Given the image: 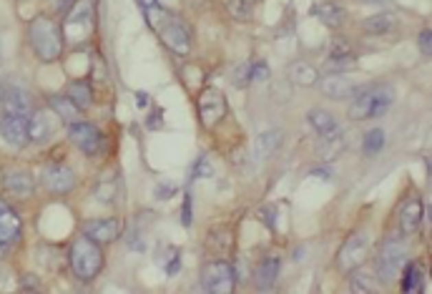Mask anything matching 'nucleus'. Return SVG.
Wrapping results in <instances>:
<instances>
[{
	"mask_svg": "<svg viewBox=\"0 0 432 294\" xmlns=\"http://www.w3.org/2000/svg\"><path fill=\"white\" fill-rule=\"evenodd\" d=\"M43 184H45V189H48L51 194H58V196H63V194H68L76 186V177H73V171L68 169V166H60V163H56V166H48V169L43 171Z\"/></svg>",
	"mask_w": 432,
	"mask_h": 294,
	"instance_id": "nucleus-14",
	"label": "nucleus"
},
{
	"mask_svg": "<svg viewBox=\"0 0 432 294\" xmlns=\"http://www.w3.org/2000/svg\"><path fill=\"white\" fill-rule=\"evenodd\" d=\"M345 146H347V133L334 128V131L324 133L322 136L317 154H319V159H324V161H332V159H337V156L345 151Z\"/></svg>",
	"mask_w": 432,
	"mask_h": 294,
	"instance_id": "nucleus-18",
	"label": "nucleus"
},
{
	"mask_svg": "<svg viewBox=\"0 0 432 294\" xmlns=\"http://www.w3.org/2000/svg\"><path fill=\"white\" fill-rule=\"evenodd\" d=\"M21 287H23V289H41V284H36V280H33V274H28V277L23 280Z\"/></svg>",
	"mask_w": 432,
	"mask_h": 294,
	"instance_id": "nucleus-38",
	"label": "nucleus"
},
{
	"mask_svg": "<svg viewBox=\"0 0 432 294\" xmlns=\"http://www.w3.org/2000/svg\"><path fill=\"white\" fill-rule=\"evenodd\" d=\"M18 236H21V216L5 201H0V242L10 247Z\"/></svg>",
	"mask_w": 432,
	"mask_h": 294,
	"instance_id": "nucleus-17",
	"label": "nucleus"
},
{
	"mask_svg": "<svg viewBox=\"0 0 432 294\" xmlns=\"http://www.w3.org/2000/svg\"><path fill=\"white\" fill-rule=\"evenodd\" d=\"M146 103H148V96L144 93V91H139V93H136V106H139V109H144Z\"/></svg>",
	"mask_w": 432,
	"mask_h": 294,
	"instance_id": "nucleus-41",
	"label": "nucleus"
},
{
	"mask_svg": "<svg viewBox=\"0 0 432 294\" xmlns=\"http://www.w3.org/2000/svg\"><path fill=\"white\" fill-rule=\"evenodd\" d=\"M141 8H151V5H156V0H136Z\"/></svg>",
	"mask_w": 432,
	"mask_h": 294,
	"instance_id": "nucleus-42",
	"label": "nucleus"
},
{
	"mask_svg": "<svg viewBox=\"0 0 432 294\" xmlns=\"http://www.w3.org/2000/svg\"><path fill=\"white\" fill-rule=\"evenodd\" d=\"M367 247H370V236L365 231H359V234H352L350 239L345 242V247L339 249V257H337V267L342 272H354L367 257Z\"/></svg>",
	"mask_w": 432,
	"mask_h": 294,
	"instance_id": "nucleus-8",
	"label": "nucleus"
},
{
	"mask_svg": "<svg viewBox=\"0 0 432 294\" xmlns=\"http://www.w3.org/2000/svg\"><path fill=\"white\" fill-rule=\"evenodd\" d=\"M418 43H420V51H422V56H430V51H432V38H430V30H422L420 33V38H418Z\"/></svg>",
	"mask_w": 432,
	"mask_h": 294,
	"instance_id": "nucleus-35",
	"label": "nucleus"
},
{
	"mask_svg": "<svg viewBox=\"0 0 432 294\" xmlns=\"http://www.w3.org/2000/svg\"><path fill=\"white\" fill-rule=\"evenodd\" d=\"M171 194H174V186L169 184H163L156 189V199H171Z\"/></svg>",
	"mask_w": 432,
	"mask_h": 294,
	"instance_id": "nucleus-37",
	"label": "nucleus"
},
{
	"mask_svg": "<svg viewBox=\"0 0 432 294\" xmlns=\"http://www.w3.org/2000/svg\"><path fill=\"white\" fill-rule=\"evenodd\" d=\"M319 89L332 101H347V98H354L359 93V86L345 74H330L327 78H322Z\"/></svg>",
	"mask_w": 432,
	"mask_h": 294,
	"instance_id": "nucleus-10",
	"label": "nucleus"
},
{
	"mask_svg": "<svg viewBox=\"0 0 432 294\" xmlns=\"http://www.w3.org/2000/svg\"><path fill=\"white\" fill-rule=\"evenodd\" d=\"M286 76H289V81L297 83V86H315V83H319V71H317L312 63H307V60H294L292 66L286 68Z\"/></svg>",
	"mask_w": 432,
	"mask_h": 294,
	"instance_id": "nucleus-19",
	"label": "nucleus"
},
{
	"mask_svg": "<svg viewBox=\"0 0 432 294\" xmlns=\"http://www.w3.org/2000/svg\"><path fill=\"white\" fill-rule=\"evenodd\" d=\"M146 23L159 33L166 48L174 51L176 56H189L191 51V36L186 25H183L174 13H169L166 8H159V3L146 8Z\"/></svg>",
	"mask_w": 432,
	"mask_h": 294,
	"instance_id": "nucleus-1",
	"label": "nucleus"
},
{
	"mask_svg": "<svg viewBox=\"0 0 432 294\" xmlns=\"http://www.w3.org/2000/svg\"><path fill=\"white\" fill-rule=\"evenodd\" d=\"M0 133L3 139L15 148H23L30 141L28 136V116H13V113H5L0 118Z\"/></svg>",
	"mask_w": 432,
	"mask_h": 294,
	"instance_id": "nucleus-11",
	"label": "nucleus"
},
{
	"mask_svg": "<svg viewBox=\"0 0 432 294\" xmlns=\"http://www.w3.org/2000/svg\"><path fill=\"white\" fill-rule=\"evenodd\" d=\"M422 219H425V201L422 199H407L402 209H400L397 224H400V231L405 236H410L422 227Z\"/></svg>",
	"mask_w": 432,
	"mask_h": 294,
	"instance_id": "nucleus-12",
	"label": "nucleus"
},
{
	"mask_svg": "<svg viewBox=\"0 0 432 294\" xmlns=\"http://www.w3.org/2000/svg\"><path fill=\"white\" fill-rule=\"evenodd\" d=\"M73 3H76V0H58V3H56V8H58L60 13H68V10L73 8Z\"/></svg>",
	"mask_w": 432,
	"mask_h": 294,
	"instance_id": "nucleus-39",
	"label": "nucleus"
},
{
	"mask_svg": "<svg viewBox=\"0 0 432 294\" xmlns=\"http://www.w3.org/2000/svg\"><path fill=\"white\" fill-rule=\"evenodd\" d=\"M68 264H71V272L81 282L95 280L103 269L101 244H95L93 239H88L86 234L73 239L71 249H68Z\"/></svg>",
	"mask_w": 432,
	"mask_h": 294,
	"instance_id": "nucleus-3",
	"label": "nucleus"
},
{
	"mask_svg": "<svg viewBox=\"0 0 432 294\" xmlns=\"http://www.w3.org/2000/svg\"><path fill=\"white\" fill-rule=\"evenodd\" d=\"M68 136H71V144L76 148H81L86 156H95L101 151L103 144L101 131L93 124H88V121H73L71 128H68Z\"/></svg>",
	"mask_w": 432,
	"mask_h": 294,
	"instance_id": "nucleus-9",
	"label": "nucleus"
},
{
	"mask_svg": "<svg viewBox=\"0 0 432 294\" xmlns=\"http://www.w3.org/2000/svg\"><path fill=\"white\" fill-rule=\"evenodd\" d=\"M201 282H204V289L212 294H231L236 284V274L234 267L229 264L227 259H216V262H209L201 272Z\"/></svg>",
	"mask_w": 432,
	"mask_h": 294,
	"instance_id": "nucleus-6",
	"label": "nucleus"
},
{
	"mask_svg": "<svg viewBox=\"0 0 432 294\" xmlns=\"http://www.w3.org/2000/svg\"><path fill=\"white\" fill-rule=\"evenodd\" d=\"M309 126L315 128L319 136H324V133H330L337 128V121H334V116H332L330 111H322V109H312L309 111Z\"/></svg>",
	"mask_w": 432,
	"mask_h": 294,
	"instance_id": "nucleus-25",
	"label": "nucleus"
},
{
	"mask_svg": "<svg viewBox=\"0 0 432 294\" xmlns=\"http://www.w3.org/2000/svg\"><path fill=\"white\" fill-rule=\"evenodd\" d=\"M249 71H251V63H242V66H236L234 71V86H249L251 78H249Z\"/></svg>",
	"mask_w": 432,
	"mask_h": 294,
	"instance_id": "nucleus-33",
	"label": "nucleus"
},
{
	"mask_svg": "<svg viewBox=\"0 0 432 294\" xmlns=\"http://www.w3.org/2000/svg\"><path fill=\"white\" fill-rule=\"evenodd\" d=\"M312 177H317V179H330L332 177V171L330 169H315V171H309Z\"/></svg>",
	"mask_w": 432,
	"mask_h": 294,
	"instance_id": "nucleus-40",
	"label": "nucleus"
},
{
	"mask_svg": "<svg viewBox=\"0 0 432 294\" xmlns=\"http://www.w3.org/2000/svg\"><path fill=\"white\" fill-rule=\"evenodd\" d=\"M28 41L33 53L38 56V60L43 63H53V60L60 58L63 53V36H60V28L51 18H33L28 25Z\"/></svg>",
	"mask_w": 432,
	"mask_h": 294,
	"instance_id": "nucleus-2",
	"label": "nucleus"
},
{
	"mask_svg": "<svg viewBox=\"0 0 432 294\" xmlns=\"http://www.w3.org/2000/svg\"><path fill=\"white\" fill-rule=\"evenodd\" d=\"M312 13L317 15V21L322 23V25H327V28H332V30L342 28L347 21V8L342 5V3H337V0H324V3H319Z\"/></svg>",
	"mask_w": 432,
	"mask_h": 294,
	"instance_id": "nucleus-16",
	"label": "nucleus"
},
{
	"mask_svg": "<svg viewBox=\"0 0 432 294\" xmlns=\"http://www.w3.org/2000/svg\"><path fill=\"white\" fill-rule=\"evenodd\" d=\"M3 189H5L8 194H13V196H30L33 194V189H36V184H33V177H30L28 171H21V169H8L5 174H3Z\"/></svg>",
	"mask_w": 432,
	"mask_h": 294,
	"instance_id": "nucleus-15",
	"label": "nucleus"
},
{
	"mask_svg": "<svg viewBox=\"0 0 432 294\" xmlns=\"http://www.w3.org/2000/svg\"><path fill=\"white\" fill-rule=\"evenodd\" d=\"M279 146H282V131H277V128L264 131L257 139V156L259 159H269Z\"/></svg>",
	"mask_w": 432,
	"mask_h": 294,
	"instance_id": "nucleus-26",
	"label": "nucleus"
},
{
	"mask_svg": "<svg viewBox=\"0 0 432 294\" xmlns=\"http://www.w3.org/2000/svg\"><path fill=\"white\" fill-rule=\"evenodd\" d=\"M83 234L93 239L95 244H111L116 242L121 234V221L118 219H91L83 224Z\"/></svg>",
	"mask_w": 432,
	"mask_h": 294,
	"instance_id": "nucleus-13",
	"label": "nucleus"
},
{
	"mask_svg": "<svg viewBox=\"0 0 432 294\" xmlns=\"http://www.w3.org/2000/svg\"><path fill=\"white\" fill-rule=\"evenodd\" d=\"M352 292L367 294V292H374V287L365 280V274H354V277H352Z\"/></svg>",
	"mask_w": 432,
	"mask_h": 294,
	"instance_id": "nucleus-34",
	"label": "nucleus"
},
{
	"mask_svg": "<svg viewBox=\"0 0 432 294\" xmlns=\"http://www.w3.org/2000/svg\"><path fill=\"white\" fill-rule=\"evenodd\" d=\"M48 103H51V109L58 113L66 124H73V121H78V113H81V109L76 106L73 101L68 96H48Z\"/></svg>",
	"mask_w": 432,
	"mask_h": 294,
	"instance_id": "nucleus-24",
	"label": "nucleus"
},
{
	"mask_svg": "<svg viewBox=\"0 0 432 294\" xmlns=\"http://www.w3.org/2000/svg\"><path fill=\"white\" fill-rule=\"evenodd\" d=\"M395 101V89L392 86H372L357 93V98L352 101L350 113L347 116L352 121H367V118H380L385 111Z\"/></svg>",
	"mask_w": 432,
	"mask_h": 294,
	"instance_id": "nucleus-4",
	"label": "nucleus"
},
{
	"mask_svg": "<svg viewBox=\"0 0 432 294\" xmlns=\"http://www.w3.org/2000/svg\"><path fill=\"white\" fill-rule=\"evenodd\" d=\"M3 101H5V89L0 86V109H3Z\"/></svg>",
	"mask_w": 432,
	"mask_h": 294,
	"instance_id": "nucleus-44",
	"label": "nucleus"
},
{
	"mask_svg": "<svg viewBox=\"0 0 432 294\" xmlns=\"http://www.w3.org/2000/svg\"><path fill=\"white\" fill-rule=\"evenodd\" d=\"M5 251H8V244H3V242H0V259L5 257Z\"/></svg>",
	"mask_w": 432,
	"mask_h": 294,
	"instance_id": "nucleus-43",
	"label": "nucleus"
},
{
	"mask_svg": "<svg viewBox=\"0 0 432 294\" xmlns=\"http://www.w3.org/2000/svg\"><path fill=\"white\" fill-rule=\"evenodd\" d=\"M196 106H198V118H201V124L206 128L219 126L224 121V116H227V98H224V93L219 89H212V86L198 93Z\"/></svg>",
	"mask_w": 432,
	"mask_h": 294,
	"instance_id": "nucleus-7",
	"label": "nucleus"
},
{
	"mask_svg": "<svg viewBox=\"0 0 432 294\" xmlns=\"http://www.w3.org/2000/svg\"><path fill=\"white\" fill-rule=\"evenodd\" d=\"M194 174H204V177H212V163H209V159H206V156H201V159H198L196 161V166H194Z\"/></svg>",
	"mask_w": 432,
	"mask_h": 294,
	"instance_id": "nucleus-36",
	"label": "nucleus"
},
{
	"mask_svg": "<svg viewBox=\"0 0 432 294\" xmlns=\"http://www.w3.org/2000/svg\"><path fill=\"white\" fill-rule=\"evenodd\" d=\"M3 111H5V113H13V116H30L33 103H30V96L25 93V91L8 89L5 101H3Z\"/></svg>",
	"mask_w": 432,
	"mask_h": 294,
	"instance_id": "nucleus-20",
	"label": "nucleus"
},
{
	"mask_svg": "<svg viewBox=\"0 0 432 294\" xmlns=\"http://www.w3.org/2000/svg\"><path fill=\"white\" fill-rule=\"evenodd\" d=\"M420 282H422V269L418 264H410L405 269V277H402V289L405 292H415L420 287Z\"/></svg>",
	"mask_w": 432,
	"mask_h": 294,
	"instance_id": "nucleus-31",
	"label": "nucleus"
},
{
	"mask_svg": "<svg viewBox=\"0 0 432 294\" xmlns=\"http://www.w3.org/2000/svg\"><path fill=\"white\" fill-rule=\"evenodd\" d=\"M249 78H251V83H266V81H269V66H266L264 60L251 63Z\"/></svg>",
	"mask_w": 432,
	"mask_h": 294,
	"instance_id": "nucleus-32",
	"label": "nucleus"
},
{
	"mask_svg": "<svg viewBox=\"0 0 432 294\" xmlns=\"http://www.w3.org/2000/svg\"><path fill=\"white\" fill-rule=\"evenodd\" d=\"M28 136L30 141H45L51 136V118L45 113H33L28 116Z\"/></svg>",
	"mask_w": 432,
	"mask_h": 294,
	"instance_id": "nucleus-28",
	"label": "nucleus"
},
{
	"mask_svg": "<svg viewBox=\"0 0 432 294\" xmlns=\"http://www.w3.org/2000/svg\"><path fill=\"white\" fill-rule=\"evenodd\" d=\"M357 66L354 53H330V58L324 60V71L327 74H345L350 68Z\"/></svg>",
	"mask_w": 432,
	"mask_h": 294,
	"instance_id": "nucleus-27",
	"label": "nucleus"
},
{
	"mask_svg": "<svg viewBox=\"0 0 432 294\" xmlns=\"http://www.w3.org/2000/svg\"><path fill=\"white\" fill-rule=\"evenodd\" d=\"M385 148V131L382 128H372V131L365 133V139H362V151L367 156H377Z\"/></svg>",
	"mask_w": 432,
	"mask_h": 294,
	"instance_id": "nucleus-29",
	"label": "nucleus"
},
{
	"mask_svg": "<svg viewBox=\"0 0 432 294\" xmlns=\"http://www.w3.org/2000/svg\"><path fill=\"white\" fill-rule=\"evenodd\" d=\"M397 25V18L392 13H377V15H370L365 23H362V28L367 30V33H372V36H385V33H389V30H395Z\"/></svg>",
	"mask_w": 432,
	"mask_h": 294,
	"instance_id": "nucleus-22",
	"label": "nucleus"
},
{
	"mask_svg": "<svg viewBox=\"0 0 432 294\" xmlns=\"http://www.w3.org/2000/svg\"><path fill=\"white\" fill-rule=\"evenodd\" d=\"M279 269H282L279 257H274V254H271V257H264L257 267V287L259 289L274 287V282H277V277H279Z\"/></svg>",
	"mask_w": 432,
	"mask_h": 294,
	"instance_id": "nucleus-21",
	"label": "nucleus"
},
{
	"mask_svg": "<svg viewBox=\"0 0 432 294\" xmlns=\"http://www.w3.org/2000/svg\"><path fill=\"white\" fill-rule=\"evenodd\" d=\"M66 96L78 106L81 111H86L91 103H93V91H91V83L88 81H71Z\"/></svg>",
	"mask_w": 432,
	"mask_h": 294,
	"instance_id": "nucleus-23",
	"label": "nucleus"
},
{
	"mask_svg": "<svg viewBox=\"0 0 432 294\" xmlns=\"http://www.w3.org/2000/svg\"><path fill=\"white\" fill-rule=\"evenodd\" d=\"M224 5H227L229 15H231L234 21H249L251 18L249 0H224Z\"/></svg>",
	"mask_w": 432,
	"mask_h": 294,
	"instance_id": "nucleus-30",
	"label": "nucleus"
},
{
	"mask_svg": "<svg viewBox=\"0 0 432 294\" xmlns=\"http://www.w3.org/2000/svg\"><path fill=\"white\" fill-rule=\"evenodd\" d=\"M405 259H407V247L402 244V239H387L382 244L380 251H377V259H374V269H377V277L382 282H392L402 269Z\"/></svg>",
	"mask_w": 432,
	"mask_h": 294,
	"instance_id": "nucleus-5",
	"label": "nucleus"
}]
</instances>
